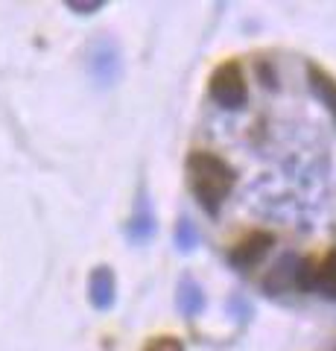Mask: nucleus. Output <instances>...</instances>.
<instances>
[{
    "label": "nucleus",
    "instance_id": "obj_1",
    "mask_svg": "<svg viewBox=\"0 0 336 351\" xmlns=\"http://www.w3.org/2000/svg\"><path fill=\"white\" fill-rule=\"evenodd\" d=\"M184 170H188L190 191L199 199V205L205 208V214L216 217L225 202V196L234 188L231 164H225L220 156H214V152H190Z\"/></svg>",
    "mask_w": 336,
    "mask_h": 351
},
{
    "label": "nucleus",
    "instance_id": "obj_2",
    "mask_svg": "<svg viewBox=\"0 0 336 351\" xmlns=\"http://www.w3.org/2000/svg\"><path fill=\"white\" fill-rule=\"evenodd\" d=\"M208 91L220 106L240 108L246 103V76H243L240 62H222L220 68L211 73Z\"/></svg>",
    "mask_w": 336,
    "mask_h": 351
},
{
    "label": "nucleus",
    "instance_id": "obj_3",
    "mask_svg": "<svg viewBox=\"0 0 336 351\" xmlns=\"http://www.w3.org/2000/svg\"><path fill=\"white\" fill-rule=\"evenodd\" d=\"M275 246V237L269 232H252L243 243H237L229 252V261L234 269H255L260 261H263Z\"/></svg>",
    "mask_w": 336,
    "mask_h": 351
},
{
    "label": "nucleus",
    "instance_id": "obj_4",
    "mask_svg": "<svg viewBox=\"0 0 336 351\" xmlns=\"http://www.w3.org/2000/svg\"><path fill=\"white\" fill-rule=\"evenodd\" d=\"M114 272L108 267H96L88 281V299L96 311H108L114 304Z\"/></svg>",
    "mask_w": 336,
    "mask_h": 351
},
{
    "label": "nucleus",
    "instance_id": "obj_5",
    "mask_svg": "<svg viewBox=\"0 0 336 351\" xmlns=\"http://www.w3.org/2000/svg\"><path fill=\"white\" fill-rule=\"evenodd\" d=\"M307 80H310L313 94H316L319 100L324 103V108L331 112L333 123H336V80H333V76L324 71V68H319L316 62H310V64H307Z\"/></svg>",
    "mask_w": 336,
    "mask_h": 351
},
{
    "label": "nucleus",
    "instance_id": "obj_6",
    "mask_svg": "<svg viewBox=\"0 0 336 351\" xmlns=\"http://www.w3.org/2000/svg\"><path fill=\"white\" fill-rule=\"evenodd\" d=\"M298 261H301V258H296V255H284V258H281L275 267H272V272L266 276L263 290H266V293H284V290H292V287H296Z\"/></svg>",
    "mask_w": 336,
    "mask_h": 351
},
{
    "label": "nucleus",
    "instance_id": "obj_7",
    "mask_svg": "<svg viewBox=\"0 0 336 351\" xmlns=\"http://www.w3.org/2000/svg\"><path fill=\"white\" fill-rule=\"evenodd\" d=\"M313 290L328 295V299H336V249L322 263H316V272H313Z\"/></svg>",
    "mask_w": 336,
    "mask_h": 351
},
{
    "label": "nucleus",
    "instance_id": "obj_8",
    "mask_svg": "<svg viewBox=\"0 0 336 351\" xmlns=\"http://www.w3.org/2000/svg\"><path fill=\"white\" fill-rule=\"evenodd\" d=\"M176 302H179V311H181L184 316H196L202 307H205V295H202V290H199L190 278H184V281L179 284Z\"/></svg>",
    "mask_w": 336,
    "mask_h": 351
},
{
    "label": "nucleus",
    "instance_id": "obj_9",
    "mask_svg": "<svg viewBox=\"0 0 336 351\" xmlns=\"http://www.w3.org/2000/svg\"><path fill=\"white\" fill-rule=\"evenodd\" d=\"M91 71H94V76L100 82H112L114 76H117V59H114V53L100 50L94 56V62H91Z\"/></svg>",
    "mask_w": 336,
    "mask_h": 351
},
{
    "label": "nucleus",
    "instance_id": "obj_10",
    "mask_svg": "<svg viewBox=\"0 0 336 351\" xmlns=\"http://www.w3.org/2000/svg\"><path fill=\"white\" fill-rule=\"evenodd\" d=\"M155 228V223H153V217L149 214H138L135 219H132V226H129V234H132L135 240H144L149 232Z\"/></svg>",
    "mask_w": 336,
    "mask_h": 351
},
{
    "label": "nucleus",
    "instance_id": "obj_11",
    "mask_svg": "<svg viewBox=\"0 0 336 351\" xmlns=\"http://www.w3.org/2000/svg\"><path fill=\"white\" fill-rule=\"evenodd\" d=\"M176 240H179V246L184 252H190L193 246H196V234H193V226L188 223V219H181L179 228H176Z\"/></svg>",
    "mask_w": 336,
    "mask_h": 351
},
{
    "label": "nucleus",
    "instance_id": "obj_12",
    "mask_svg": "<svg viewBox=\"0 0 336 351\" xmlns=\"http://www.w3.org/2000/svg\"><path fill=\"white\" fill-rule=\"evenodd\" d=\"M257 73H260V82L266 88H278V76H275V64L269 59H260L257 62Z\"/></svg>",
    "mask_w": 336,
    "mask_h": 351
},
{
    "label": "nucleus",
    "instance_id": "obj_13",
    "mask_svg": "<svg viewBox=\"0 0 336 351\" xmlns=\"http://www.w3.org/2000/svg\"><path fill=\"white\" fill-rule=\"evenodd\" d=\"M144 351H184V346L179 343L176 337H158V339H153Z\"/></svg>",
    "mask_w": 336,
    "mask_h": 351
},
{
    "label": "nucleus",
    "instance_id": "obj_14",
    "mask_svg": "<svg viewBox=\"0 0 336 351\" xmlns=\"http://www.w3.org/2000/svg\"><path fill=\"white\" fill-rule=\"evenodd\" d=\"M70 12H77V15H94V12H100L103 3L96 0V3H68Z\"/></svg>",
    "mask_w": 336,
    "mask_h": 351
}]
</instances>
